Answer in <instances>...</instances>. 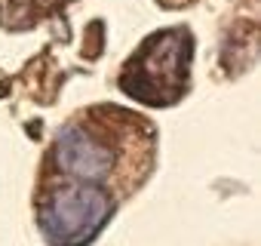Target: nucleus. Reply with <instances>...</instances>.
I'll return each mask as SVG.
<instances>
[{
  "label": "nucleus",
  "mask_w": 261,
  "mask_h": 246,
  "mask_svg": "<svg viewBox=\"0 0 261 246\" xmlns=\"http://www.w3.org/2000/svg\"><path fill=\"white\" fill-rule=\"evenodd\" d=\"M163 7H185V4H191V0H160Z\"/></svg>",
  "instance_id": "nucleus-4"
},
{
  "label": "nucleus",
  "mask_w": 261,
  "mask_h": 246,
  "mask_svg": "<svg viewBox=\"0 0 261 246\" xmlns=\"http://www.w3.org/2000/svg\"><path fill=\"white\" fill-rule=\"evenodd\" d=\"M114 215V197L101 185L65 182L37 206V225L49 246H86Z\"/></svg>",
  "instance_id": "nucleus-2"
},
{
  "label": "nucleus",
  "mask_w": 261,
  "mask_h": 246,
  "mask_svg": "<svg viewBox=\"0 0 261 246\" xmlns=\"http://www.w3.org/2000/svg\"><path fill=\"white\" fill-rule=\"evenodd\" d=\"M120 142L98 120H74L56 136L53 166L68 182L101 185L120 169Z\"/></svg>",
  "instance_id": "nucleus-3"
},
{
  "label": "nucleus",
  "mask_w": 261,
  "mask_h": 246,
  "mask_svg": "<svg viewBox=\"0 0 261 246\" xmlns=\"http://www.w3.org/2000/svg\"><path fill=\"white\" fill-rule=\"evenodd\" d=\"M194 40L185 28L151 34L120 71V89L145 105H175L188 89Z\"/></svg>",
  "instance_id": "nucleus-1"
},
{
  "label": "nucleus",
  "mask_w": 261,
  "mask_h": 246,
  "mask_svg": "<svg viewBox=\"0 0 261 246\" xmlns=\"http://www.w3.org/2000/svg\"><path fill=\"white\" fill-rule=\"evenodd\" d=\"M40 4H62V0H40Z\"/></svg>",
  "instance_id": "nucleus-5"
}]
</instances>
